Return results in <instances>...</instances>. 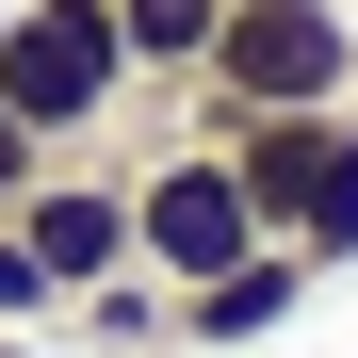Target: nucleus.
I'll return each mask as SVG.
<instances>
[{"label": "nucleus", "instance_id": "1", "mask_svg": "<svg viewBox=\"0 0 358 358\" xmlns=\"http://www.w3.org/2000/svg\"><path fill=\"white\" fill-rule=\"evenodd\" d=\"M358 98V0H228L212 66L179 82V131H245V114H342Z\"/></svg>", "mask_w": 358, "mask_h": 358}, {"label": "nucleus", "instance_id": "2", "mask_svg": "<svg viewBox=\"0 0 358 358\" xmlns=\"http://www.w3.org/2000/svg\"><path fill=\"white\" fill-rule=\"evenodd\" d=\"M131 33H114V0H0V114H33V147L66 163V147H114L131 131Z\"/></svg>", "mask_w": 358, "mask_h": 358}, {"label": "nucleus", "instance_id": "3", "mask_svg": "<svg viewBox=\"0 0 358 358\" xmlns=\"http://www.w3.org/2000/svg\"><path fill=\"white\" fill-rule=\"evenodd\" d=\"M228 163H245V196L293 261H358V114H245V131H212Z\"/></svg>", "mask_w": 358, "mask_h": 358}, {"label": "nucleus", "instance_id": "4", "mask_svg": "<svg viewBox=\"0 0 358 358\" xmlns=\"http://www.w3.org/2000/svg\"><path fill=\"white\" fill-rule=\"evenodd\" d=\"M17 245L49 261V293H98V277H131V163L114 147H66V163H33V196L0 212Z\"/></svg>", "mask_w": 358, "mask_h": 358}, {"label": "nucleus", "instance_id": "5", "mask_svg": "<svg viewBox=\"0 0 358 358\" xmlns=\"http://www.w3.org/2000/svg\"><path fill=\"white\" fill-rule=\"evenodd\" d=\"M326 293V261H293V245H261V261H228V277H196L179 293V358H245V342H277L293 310Z\"/></svg>", "mask_w": 358, "mask_h": 358}, {"label": "nucleus", "instance_id": "6", "mask_svg": "<svg viewBox=\"0 0 358 358\" xmlns=\"http://www.w3.org/2000/svg\"><path fill=\"white\" fill-rule=\"evenodd\" d=\"M66 342H98V358H179V293L131 261V277H98V293H66Z\"/></svg>", "mask_w": 358, "mask_h": 358}, {"label": "nucleus", "instance_id": "7", "mask_svg": "<svg viewBox=\"0 0 358 358\" xmlns=\"http://www.w3.org/2000/svg\"><path fill=\"white\" fill-rule=\"evenodd\" d=\"M114 33H131V66L179 98V82H196L212 66V33H228V0H114Z\"/></svg>", "mask_w": 358, "mask_h": 358}, {"label": "nucleus", "instance_id": "8", "mask_svg": "<svg viewBox=\"0 0 358 358\" xmlns=\"http://www.w3.org/2000/svg\"><path fill=\"white\" fill-rule=\"evenodd\" d=\"M0 326H66V293H49V261L0 228Z\"/></svg>", "mask_w": 358, "mask_h": 358}, {"label": "nucleus", "instance_id": "9", "mask_svg": "<svg viewBox=\"0 0 358 358\" xmlns=\"http://www.w3.org/2000/svg\"><path fill=\"white\" fill-rule=\"evenodd\" d=\"M33 163H49V147H33V114H0V212L33 196Z\"/></svg>", "mask_w": 358, "mask_h": 358}, {"label": "nucleus", "instance_id": "10", "mask_svg": "<svg viewBox=\"0 0 358 358\" xmlns=\"http://www.w3.org/2000/svg\"><path fill=\"white\" fill-rule=\"evenodd\" d=\"M0 358H66V326H0Z\"/></svg>", "mask_w": 358, "mask_h": 358}, {"label": "nucleus", "instance_id": "11", "mask_svg": "<svg viewBox=\"0 0 358 358\" xmlns=\"http://www.w3.org/2000/svg\"><path fill=\"white\" fill-rule=\"evenodd\" d=\"M342 114H358V98H342Z\"/></svg>", "mask_w": 358, "mask_h": 358}]
</instances>
